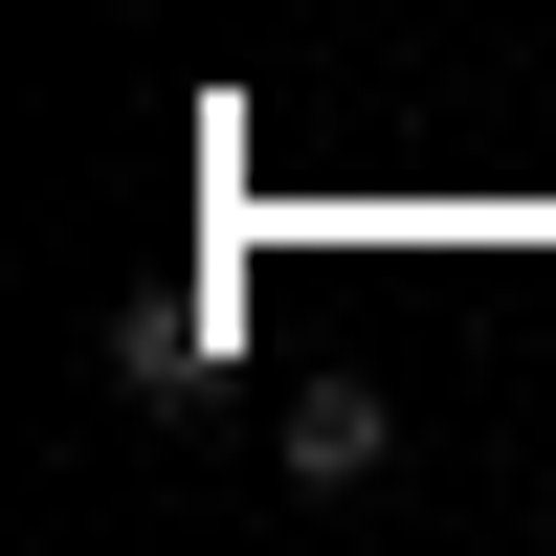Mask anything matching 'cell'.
<instances>
[{
    "label": "cell",
    "mask_w": 556,
    "mask_h": 556,
    "mask_svg": "<svg viewBox=\"0 0 556 556\" xmlns=\"http://www.w3.org/2000/svg\"><path fill=\"white\" fill-rule=\"evenodd\" d=\"M379 468H401V401L379 379H312L290 401V490H379Z\"/></svg>",
    "instance_id": "cell-1"
}]
</instances>
